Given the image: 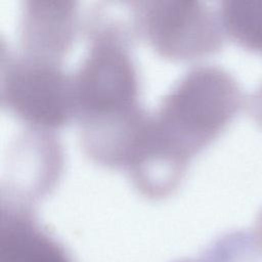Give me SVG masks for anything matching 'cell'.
<instances>
[{
  "mask_svg": "<svg viewBox=\"0 0 262 262\" xmlns=\"http://www.w3.org/2000/svg\"><path fill=\"white\" fill-rule=\"evenodd\" d=\"M87 24L89 47L71 77L74 116L79 128L131 119L142 112L138 84L129 55L128 31L100 13Z\"/></svg>",
  "mask_w": 262,
  "mask_h": 262,
  "instance_id": "cell-1",
  "label": "cell"
},
{
  "mask_svg": "<svg viewBox=\"0 0 262 262\" xmlns=\"http://www.w3.org/2000/svg\"><path fill=\"white\" fill-rule=\"evenodd\" d=\"M243 103L233 77L221 68L189 70L161 99L151 116L161 133L189 159L212 142Z\"/></svg>",
  "mask_w": 262,
  "mask_h": 262,
  "instance_id": "cell-2",
  "label": "cell"
},
{
  "mask_svg": "<svg viewBox=\"0 0 262 262\" xmlns=\"http://www.w3.org/2000/svg\"><path fill=\"white\" fill-rule=\"evenodd\" d=\"M0 101L17 118L43 130L60 127L74 116L71 77L59 62L23 53L2 56Z\"/></svg>",
  "mask_w": 262,
  "mask_h": 262,
  "instance_id": "cell-3",
  "label": "cell"
},
{
  "mask_svg": "<svg viewBox=\"0 0 262 262\" xmlns=\"http://www.w3.org/2000/svg\"><path fill=\"white\" fill-rule=\"evenodd\" d=\"M132 3L135 31L162 56L189 60L214 53L222 45V26L201 1L152 0Z\"/></svg>",
  "mask_w": 262,
  "mask_h": 262,
  "instance_id": "cell-4",
  "label": "cell"
},
{
  "mask_svg": "<svg viewBox=\"0 0 262 262\" xmlns=\"http://www.w3.org/2000/svg\"><path fill=\"white\" fill-rule=\"evenodd\" d=\"M188 161L158 130L151 116H148L133 143L126 168L139 193L159 200L176 189Z\"/></svg>",
  "mask_w": 262,
  "mask_h": 262,
  "instance_id": "cell-5",
  "label": "cell"
},
{
  "mask_svg": "<svg viewBox=\"0 0 262 262\" xmlns=\"http://www.w3.org/2000/svg\"><path fill=\"white\" fill-rule=\"evenodd\" d=\"M21 4L18 25L21 53L59 62L75 37L76 2L27 0Z\"/></svg>",
  "mask_w": 262,
  "mask_h": 262,
  "instance_id": "cell-6",
  "label": "cell"
},
{
  "mask_svg": "<svg viewBox=\"0 0 262 262\" xmlns=\"http://www.w3.org/2000/svg\"><path fill=\"white\" fill-rule=\"evenodd\" d=\"M0 262H72L35 222L31 205L1 201Z\"/></svg>",
  "mask_w": 262,
  "mask_h": 262,
  "instance_id": "cell-7",
  "label": "cell"
},
{
  "mask_svg": "<svg viewBox=\"0 0 262 262\" xmlns=\"http://www.w3.org/2000/svg\"><path fill=\"white\" fill-rule=\"evenodd\" d=\"M219 19L232 40L262 54V1H223Z\"/></svg>",
  "mask_w": 262,
  "mask_h": 262,
  "instance_id": "cell-8",
  "label": "cell"
},
{
  "mask_svg": "<svg viewBox=\"0 0 262 262\" xmlns=\"http://www.w3.org/2000/svg\"><path fill=\"white\" fill-rule=\"evenodd\" d=\"M249 110L255 121L262 126V84L253 93L249 102Z\"/></svg>",
  "mask_w": 262,
  "mask_h": 262,
  "instance_id": "cell-9",
  "label": "cell"
}]
</instances>
